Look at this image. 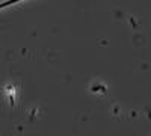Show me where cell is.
<instances>
[{
	"label": "cell",
	"mask_w": 151,
	"mask_h": 136,
	"mask_svg": "<svg viewBox=\"0 0 151 136\" xmlns=\"http://www.w3.org/2000/svg\"><path fill=\"white\" fill-rule=\"evenodd\" d=\"M11 3H15V2H6V3H3V5H0V8H3V6H8V5H11Z\"/></svg>",
	"instance_id": "obj_1"
}]
</instances>
